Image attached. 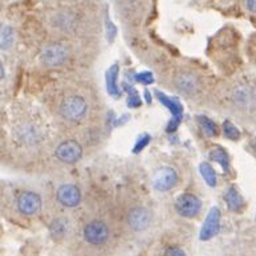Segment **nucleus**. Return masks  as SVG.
<instances>
[{
  "instance_id": "18",
  "label": "nucleus",
  "mask_w": 256,
  "mask_h": 256,
  "mask_svg": "<svg viewBox=\"0 0 256 256\" xmlns=\"http://www.w3.org/2000/svg\"><path fill=\"white\" fill-rule=\"evenodd\" d=\"M210 160L218 162L224 172H228L230 170V162H228V156L226 153L222 148H214V149L210 152Z\"/></svg>"
},
{
  "instance_id": "16",
  "label": "nucleus",
  "mask_w": 256,
  "mask_h": 256,
  "mask_svg": "<svg viewBox=\"0 0 256 256\" xmlns=\"http://www.w3.org/2000/svg\"><path fill=\"white\" fill-rule=\"evenodd\" d=\"M157 96L158 98H160V102L164 104V105H166V106L168 108V110L172 112V114L174 116V118H176V124L180 122V117H182V106H180V104L178 102V101L168 98L164 94H162V93L160 92H157Z\"/></svg>"
},
{
  "instance_id": "5",
  "label": "nucleus",
  "mask_w": 256,
  "mask_h": 256,
  "mask_svg": "<svg viewBox=\"0 0 256 256\" xmlns=\"http://www.w3.org/2000/svg\"><path fill=\"white\" fill-rule=\"evenodd\" d=\"M202 207V203L198 196L194 194H182L178 196L176 202V208L178 214L184 216V218H194L199 214Z\"/></svg>"
},
{
  "instance_id": "23",
  "label": "nucleus",
  "mask_w": 256,
  "mask_h": 256,
  "mask_svg": "<svg viewBox=\"0 0 256 256\" xmlns=\"http://www.w3.org/2000/svg\"><path fill=\"white\" fill-rule=\"evenodd\" d=\"M223 132H224V136L231 141H236L238 138L240 137V133H239V130H238L236 126H234L230 122V121H226L223 124Z\"/></svg>"
},
{
  "instance_id": "25",
  "label": "nucleus",
  "mask_w": 256,
  "mask_h": 256,
  "mask_svg": "<svg viewBox=\"0 0 256 256\" xmlns=\"http://www.w3.org/2000/svg\"><path fill=\"white\" fill-rule=\"evenodd\" d=\"M164 256H186V252L182 248H178V247H170L164 252Z\"/></svg>"
},
{
  "instance_id": "4",
  "label": "nucleus",
  "mask_w": 256,
  "mask_h": 256,
  "mask_svg": "<svg viewBox=\"0 0 256 256\" xmlns=\"http://www.w3.org/2000/svg\"><path fill=\"white\" fill-rule=\"evenodd\" d=\"M56 157L62 164H76L82 157V148L76 141H64L58 146Z\"/></svg>"
},
{
  "instance_id": "27",
  "label": "nucleus",
  "mask_w": 256,
  "mask_h": 256,
  "mask_svg": "<svg viewBox=\"0 0 256 256\" xmlns=\"http://www.w3.org/2000/svg\"><path fill=\"white\" fill-rule=\"evenodd\" d=\"M141 140H142V141H138L137 145H136V148H134V152H136V153H137V152H140V150L144 149V148H145V146L149 144L150 137H149V136H144Z\"/></svg>"
},
{
  "instance_id": "28",
  "label": "nucleus",
  "mask_w": 256,
  "mask_h": 256,
  "mask_svg": "<svg viewBox=\"0 0 256 256\" xmlns=\"http://www.w3.org/2000/svg\"><path fill=\"white\" fill-rule=\"evenodd\" d=\"M247 8L251 12L256 14V0H247Z\"/></svg>"
},
{
  "instance_id": "17",
  "label": "nucleus",
  "mask_w": 256,
  "mask_h": 256,
  "mask_svg": "<svg viewBox=\"0 0 256 256\" xmlns=\"http://www.w3.org/2000/svg\"><path fill=\"white\" fill-rule=\"evenodd\" d=\"M50 230L52 236L56 238V239H60L68 231V220L65 218H56L54 222L50 223Z\"/></svg>"
},
{
  "instance_id": "14",
  "label": "nucleus",
  "mask_w": 256,
  "mask_h": 256,
  "mask_svg": "<svg viewBox=\"0 0 256 256\" xmlns=\"http://www.w3.org/2000/svg\"><path fill=\"white\" fill-rule=\"evenodd\" d=\"M224 200L230 210L235 211V212H240L244 207V200L242 198V195L238 192L236 188H230L227 190V192L224 194Z\"/></svg>"
},
{
  "instance_id": "13",
  "label": "nucleus",
  "mask_w": 256,
  "mask_h": 256,
  "mask_svg": "<svg viewBox=\"0 0 256 256\" xmlns=\"http://www.w3.org/2000/svg\"><path fill=\"white\" fill-rule=\"evenodd\" d=\"M16 138L24 145H34L40 141V133L31 124H23L16 129Z\"/></svg>"
},
{
  "instance_id": "2",
  "label": "nucleus",
  "mask_w": 256,
  "mask_h": 256,
  "mask_svg": "<svg viewBox=\"0 0 256 256\" xmlns=\"http://www.w3.org/2000/svg\"><path fill=\"white\" fill-rule=\"evenodd\" d=\"M174 85L184 96H195L202 89V81L199 76L190 70L176 73L174 77Z\"/></svg>"
},
{
  "instance_id": "26",
  "label": "nucleus",
  "mask_w": 256,
  "mask_h": 256,
  "mask_svg": "<svg viewBox=\"0 0 256 256\" xmlns=\"http://www.w3.org/2000/svg\"><path fill=\"white\" fill-rule=\"evenodd\" d=\"M106 30H108V38L109 40H113L116 36V34H117V30H116V27L113 26V23H112L110 20H106Z\"/></svg>"
},
{
  "instance_id": "12",
  "label": "nucleus",
  "mask_w": 256,
  "mask_h": 256,
  "mask_svg": "<svg viewBox=\"0 0 256 256\" xmlns=\"http://www.w3.org/2000/svg\"><path fill=\"white\" fill-rule=\"evenodd\" d=\"M231 100L235 106L248 108L252 105L254 92L247 85H238L231 92Z\"/></svg>"
},
{
  "instance_id": "19",
  "label": "nucleus",
  "mask_w": 256,
  "mask_h": 256,
  "mask_svg": "<svg viewBox=\"0 0 256 256\" xmlns=\"http://www.w3.org/2000/svg\"><path fill=\"white\" fill-rule=\"evenodd\" d=\"M200 174L208 186H216V172L210 164H200Z\"/></svg>"
},
{
  "instance_id": "10",
  "label": "nucleus",
  "mask_w": 256,
  "mask_h": 256,
  "mask_svg": "<svg viewBox=\"0 0 256 256\" xmlns=\"http://www.w3.org/2000/svg\"><path fill=\"white\" fill-rule=\"evenodd\" d=\"M219 230H220V211L218 207H212L200 230L199 238L200 240H210L215 235H218Z\"/></svg>"
},
{
  "instance_id": "21",
  "label": "nucleus",
  "mask_w": 256,
  "mask_h": 256,
  "mask_svg": "<svg viewBox=\"0 0 256 256\" xmlns=\"http://www.w3.org/2000/svg\"><path fill=\"white\" fill-rule=\"evenodd\" d=\"M14 30L10 26L2 27V50H8L14 42Z\"/></svg>"
},
{
  "instance_id": "24",
  "label": "nucleus",
  "mask_w": 256,
  "mask_h": 256,
  "mask_svg": "<svg viewBox=\"0 0 256 256\" xmlns=\"http://www.w3.org/2000/svg\"><path fill=\"white\" fill-rule=\"evenodd\" d=\"M136 80L144 85H149L153 82L154 78H153V74H152V73L142 72V73H138L137 76H136Z\"/></svg>"
},
{
  "instance_id": "8",
  "label": "nucleus",
  "mask_w": 256,
  "mask_h": 256,
  "mask_svg": "<svg viewBox=\"0 0 256 256\" xmlns=\"http://www.w3.org/2000/svg\"><path fill=\"white\" fill-rule=\"evenodd\" d=\"M68 58V50L62 44H50L42 54V62L48 66H60Z\"/></svg>"
},
{
  "instance_id": "15",
  "label": "nucleus",
  "mask_w": 256,
  "mask_h": 256,
  "mask_svg": "<svg viewBox=\"0 0 256 256\" xmlns=\"http://www.w3.org/2000/svg\"><path fill=\"white\" fill-rule=\"evenodd\" d=\"M117 78H118V66L117 65H112L109 70L106 72V88L110 96H113L114 98L121 94L120 92L118 85H117Z\"/></svg>"
},
{
  "instance_id": "20",
  "label": "nucleus",
  "mask_w": 256,
  "mask_h": 256,
  "mask_svg": "<svg viewBox=\"0 0 256 256\" xmlns=\"http://www.w3.org/2000/svg\"><path fill=\"white\" fill-rule=\"evenodd\" d=\"M56 27L58 30H62V31H69L72 30V27L74 26V19H73L72 15L69 14H58L56 16Z\"/></svg>"
},
{
  "instance_id": "1",
  "label": "nucleus",
  "mask_w": 256,
  "mask_h": 256,
  "mask_svg": "<svg viewBox=\"0 0 256 256\" xmlns=\"http://www.w3.org/2000/svg\"><path fill=\"white\" fill-rule=\"evenodd\" d=\"M88 112V104L85 101L84 97L78 94H70L62 100L60 105V114L68 121L77 122L85 117Z\"/></svg>"
},
{
  "instance_id": "7",
  "label": "nucleus",
  "mask_w": 256,
  "mask_h": 256,
  "mask_svg": "<svg viewBox=\"0 0 256 256\" xmlns=\"http://www.w3.org/2000/svg\"><path fill=\"white\" fill-rule=\"evenodd\" d=\"M178 176L176 172L172 168H162L156 172L153 176V186L157 192H164L172 190L176 184Z\"/></svg>"
},
{
  "instance_id": "22",
  "label": "nucleus",
  "mask_w": 256,
  "mask_h": 256,
  "mask_svg": "<svg viewBox=\"0 0 256 256\" xmlns=\"http://www.w3.org/2000/svg\"><path fill=\"white\" fill-rule=\"evenodd\" d=\"M198 122H199V125L202 126V129L204 130V133H206L207 136H215V134H216V132H218L216 124L212 122V121H211L210 118H207V117L199 116Z\"/></svg>"
},
{
  "instance_id": "11",
  "label": "nucleus",
  "mask_w": 256,
  "mask_h": 256,
  "mask_svg": "<svg viewBox=\"0 0 256 256\" xmlns=\"http://www.w3.org/2000/svg\"><path fill=\"white\" fill-rule=\"evenodd\" d=\"M58 200L65 207H76L81 202L80 188L72 184H62L58 190Z\"/></svg>"
},
{
  "instance_id": "6",
  "label": "nucleus",
  "mask_w": 256,
  "mask_h": 256,
  "mask_svg": "<svg viewBox=\"0 0 256 256\" xmlns=\"http://www.w3.org/2000/svg\"><path fill=\"white\" fill-rule=\"evenodd\" d=\"M42 204L40 195L34 192H24L18 198V210L27 216L38 214V211L42 210Z\"/></svg>"
},
{
  "instance_id": "3",
  "label": "nucleus",
  "mask_w": 256,
  "mask_h": 256,
  "mask_svg": "<svg viewBox=\"0 0 256 256\" xmlns=\"http://www.w3.org/2000/svg\"><path fill=\"white\" fill-rule=\"evenodd\" d=\"M84 238L89 244L102 246L109 239V228L104 222L93 220V222L85 226Z\"/></svg>"
},
{
  "instance_id": "9",
  "label": "nucleus",
  "mask_w": 256,
  "mask_h": 256,
  "mask_svg": "<svg viewBox=\"0 0 256 256\" xmlns=\"http://www.w3.org/2000/svg\"><path fill=\"white\" fill-rule=\"evenodd\" d=\"M150 222H152V215L144 207H133L128 214V224L130 226V228L137 232L145 231L149 227Z\"/></svg>"
}]
</instances>
